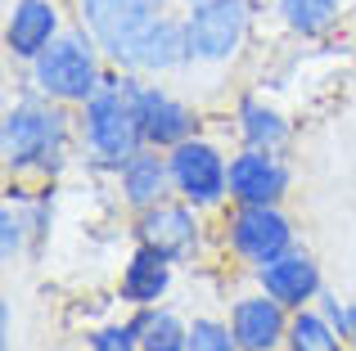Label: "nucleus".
Here are the masks:
<instances>
[{
  "instance_id": "nucleus-1",
  "label": "nucleus",
  "mask_w": 356,
  "mask_h": 351,
  "mask_svg": "<svg viewBox=\"0 0 356 351\" xmlns=\"http://www.w3.org/2000/svg\"><path fill=\"white\" fill-rule=\"evenodd\" d=\"M136 86L131 77H104V86L86 99V113H81V135H86V149L99 167H122L131 153L145 149V135H140V113H136Z\"/></svg>"
},
{
  "instance_id": "nucleus-2",
  "label": "nucleus",
  "mask_w": 356,
  "mask_h": 351,
  "mask_svg": "<svg viewBox=\"0 0 356 351\" xmlns=\"http://www.w3.org/2000/svg\"><path fill=\"white\" fill-rule=\"evenodd\" d=\"M0 153L9 171H59L68 158V113L41 99L14 104L5 113Z\"/></svg>"
},
{
  "instance_id": "nucleus-3",
  "label": "nucleus",
  "mask_w": 356,
  "mask_h": 351,
  "mask_svg": "<svg viewBox=\"0 0 356 351\" xmlns=\"http://www.w3.org/2000/svg\"><path fill=\"white\" fill-rule=\"evenodd\" d=\"M167 18V0H81V27L122 68H140V54Z\"/></svg>"
},
{
  "instance_id": "nucleus-4",
  "label": "nucleus",
  "mask_w": 356,
  "mask_h": 351,
  "mask_svg": "<svg viewBox=\"0 0 356 351\" xmlns=\"http://www.w3.org/2000/svg\"><path fill=\"white\" fill-rule=\"evenodd\" d=\"M32 81L41 95H50L54 104H86L99 86V54L90 32H63L32 59Z\"/></svg>"
},
{
  "instance_id": "nucleus-5",
  "label": "nucleus",
  "mask_w": 356,
  "mask_h": 351,
  "mask_svg": "<svg viewBox=\"0 0 356 351\" xmlns=\"http://www.w3.org/2000/svg\"><path fill=\"white\" fill-rule=\"evenodd\" d=\"M190 54L199 63H226L239 50L243 27H248V9L243 0H190Z\"/></svg>"
},
{
  "instance_id": "nucleus-6",
  "label": "nucleus",
  "mask_w": 356,
  "mask_h": 351,
  "mask_svg": "<svg viewBox=\"0 0 356 351\" xmlns=\"http://www.w3.org/2000/svg\"><path fill=\"white\" fill-rule=\"evenodd\" d=\"M230 248L261 271L293 248V225L275 203H239V212L230 216Z\"/></svg>"
},
{
  "instance_id": "nucleus-7",
  "label": "nucleus",
  "mask_w": 356,
  "mask_h": 351,
  "mask_svg": "<svg viewBox=\"0 0 356 351\" xmlns=\"http://www.w3.org/2000/svg\"><path fill=\"white\" fill-rule=\"evenodd\" d=\"M167 162H172L176 194L185 203H194V207H212V203H221L230 194V167L208 140H194L190 135L185 144H176L167 153Z\"/></svg>"
},
{
  "instance_id": "nucleus-8",
  "label": "nucleus",
  "mask_w": 356,
  "mask_h": 351,
  "mask_svg": "<svg viewBox=\"0 0 356 351\" xmlns=\"http://www.w3.org/2000/svg\"><path fill=\"white\" fill-rule=\"evenodd\" d=\"M136 113H140V135H145L149 149H176L199 126L190 104H181L176 95H167L158 86H136Z\"/></svg>"
},
{
  "instance_id": "nucleus-9",
  "label": "nucleus",
  "mask_w": 356,
  "mask_h": 351,
  "mask_svg": "<svg viewBox=\"0 0 356 351\" xmlns=\"http://www.w3.org/2000/svg\"><path fill=\"white\" fill-rule=\"evenodd\" d=\"M136 239L154 252L181 262L194 243H199V221H194V203H154L140 212Z\"/></svg>"
},
{
  "instance_id": "nucleus-10",
  "label": "nucleus",
  "mask_w": 356,
  "mask_h": 351,
  "mask_svg": "<svg viewBox=\"0 0 356 351\" xmlns=\"http://www.w3.org/2000/svg\"><path fill=\"white\" fill-rule=\"evenodd\" d=\"M289 189V167L275 149H243L230 158V198L235 203H280Z\"/></svg>"
},
{
  "instance_id": "nucleus-11",
  "label": "nucleus",
  "mask_w": 356,
  "mask_h": 351,
  "mask_svg": "<svg viewBox=\"0 0 356 351\" xmlns=\"http://www.w3.org/2000/svg\"><path fill=\"white\" fill-rule=\"evenodd\" d=\"M289 307H280L270 293L261 298H239L230 311V329H235L239 351H275L289 338Z\"/></svg>"
},
{
  "instance_id": "nucleus-12",
  "label": "nucleus",
  "mask_w": 356,
  "mask_h": 351,
  "mask_svg": "<svg viewBox=\"0 0 356 351\" xmlns=\"http://www.w3.org/2000/svg\"><path fill=\"white\" fill-rule=\"evenodd\" d=\"M257 280H261V293H270V298L289 311H302L312 298H321V271H316V262L307 252H298V248H289L284 257L261 266Z\"/></svg>"
},
{
  "instance_id": "nucleus-13",
  "label": "nucleus",
  "mask_w": 356,
  "mask_h": 351,
  "mask_svg": "<svg viewBox=\"0 0 356 351\" xmlns=\"http://www.w3.org/2000/svg\"><path fill=\"white\" fill-rule=\"evenodd\" d=\"M54 36H59V9H54V0H14V14H9V27H5V45L14 59L32 63Z\"/></svg>"
},
{
  "instance_id": "nucleus-14",
  "label": "nucleus",
  "mask_w": 356,
  "mask_h": 351,
  "mask_svg": "<svg viewBox=\"0 0 356 351\" xmlns=\"http://www.w3.org/2000/svg\"><path fill=\"white\" fill-rule=\"evenodd\" d=\"M122 176V194H127V203L131 207H154V203H163V194H167V185H172V162L163 158L158 149H140V153H131L127 162L118 167Z\"/></svg>"
},
{
  "instance_id": "nucleus-15",
  "label": "nucleus",
  "mask_w": 356,
  "mask_h": 351,
  "mask_svg": "<svg viewBox=\"0 0 356 351\" xmlns=\"http://www.w3.org/2000/svg\"><path fill=\"white\" fill-rule=\"evenodd\" d=\"M167 284H172V257L140 243L136 257L127 262V271H122V302H131V307H158Z\"/></svg>"
},
{
  "instance_id": "nucleus-16",
  "label": "nucleus",
  "mask_w": 356,
  "mask_h": 351,
  "mask_svg": "<svg viewBox=\"0 0 356 351\" xmlns=\"http://www.w3.org/2000/svg\"><path fill=\"white\" fill-rule=\"evenodd\" d=\"M131 325L140 334V351H190V325L176 311L140 307V316Z\"/></svg>"
},
{
  "instance_id": "nucleus-17",
  "label": "nucleus",
  "mask_w": 356,
  "mask_h": 351,
  "mask_svg": "<svg viewBox=\"0 0 356 351\" xmlns=\"http://www.w3.org/2000/svg\"><path fill=\"white\" fill-rule=\"evenodd\" d=\"M239 131L252 149H280L289 140V122L261 99H243L239 104Z\"/></svg>"
},
{
  "instance_id": "nucleus-18",
  "label": "nucleus",
  "mask_w": 356,
  "mask_h": 351,
  "mask_svg": "<svg viewBox=\"0 0 356 351\" xmlns=\"http://www.w3.org/2000/svg\"><path fill=\"white\" fill-rule=\"evenodd\" d=\"M289 351H343V343L348 338L334 329L330 316H316V311H298L293 320H289Z\"/></svg>"
},
{
  "instance_id": "nucleus-19",
  "label": "nucleus",
  "mask_w": 356,
  "mask_h": 351,
  "mask_svg": "<svg viewBox=\"0 0 356 351\" xmlns=\"http://www.w3.org/2000/svg\"><path fill=\"white\" fill-rule=\"evenodd\" d=\"M280 18L298 36H325L339 18V0H280Z\"/></svg>"
},
{
  "instance_id": "nucleus-20",
  "label": "nucleus",
  "mask_w": 356,
  "mask_h": 351,
  "mask_svg": "<svg viewBox=\"0 0 356 351\" xmlns=\"http://www.w3.org/2000/svg\"><path fill=\"white\" fill-rule=\"evenodd\" d=\"M190 351H239L235 329L221 320H194L190 325Z\"/></svg>"
},
{
  "instance_id": "nucleus-21",
  "label": "nucleus",
  "mask_w": 356,
  "mask_h": 351,
  "mask_svg": "<svg viewBox=\"0 0 356 351\" xmlns=\"http://www.w3.org/2000/svg\"><path fill=\"white\" fill-rule=\"evenodd\" d=\"M90 351H140L136 325H108L99 334H90Z\"/></svg>"
},
{
  "instance_id": "nucleus-22",
  "label": "nucleus",
  "mask_w": 356,
  "mask_h": 351,
  "mask_svg": "<svg viewBox=\"0 0 356 351\" xmlns=\"http://www.w3.org/2000/svg\"><path fill=\"white\" fill-rule=\"evenodd\" d=\"M0 225H5V239H0V252H5V262H14L18 252H23V234H27V216L14 207L0 212Z\"/></svg>"
},
{
  "instance_id": "nucleus-23",
  "label": "nucleus",
  "mask_w": 356,
  "mask_h": 351,
  "mask_svg": "<svg viewBox=\"0 0 356 351\" xmlns=\"http://www.w3.org/2000/svg\"><path fill=\"white\" fill-rule=\"evenodd\" d=\"M339 334H343V338H348V343L356 347V307H348V311H343V320H339Z\"/></svg>"
}]
</instances>
